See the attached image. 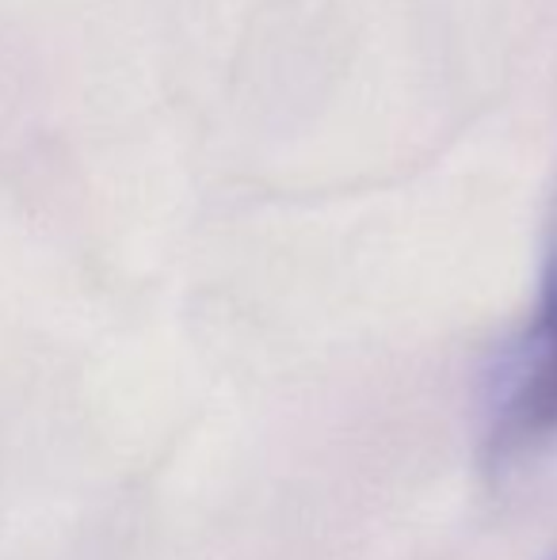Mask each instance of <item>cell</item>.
Instances as JSON below:
<instances>
[{"instance_id":"6da1fadb","label":"cell","mask_w":557,"mask_h":560,"mask_svg":"<svg viewBox=\"0 0 557 560\" xmlns=\"http://www.w3.org/2000/svg\"><path fill=\"white\" fill-rule=\"evenodd\" d=\"M557 435V282L523 343L492 423L497 457H520Z\"/></svg>"}]
</instances>
